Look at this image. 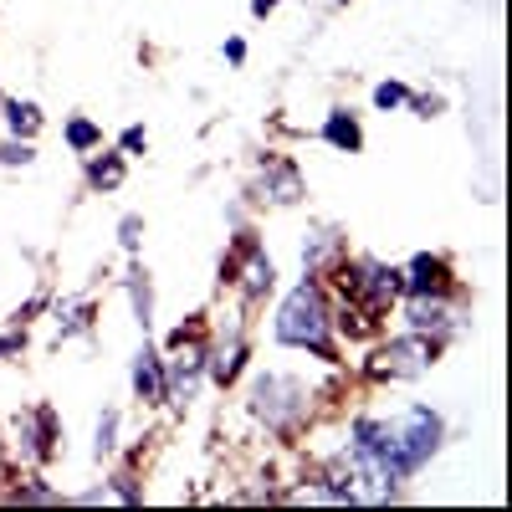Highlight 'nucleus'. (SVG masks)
Returning <instances> with one entry per match:
<instances>
[{
  "instance_id": "nucleus-1",
  "label": "nucleus",
  "mask_w": 512,
  "mask_h": 512,
  "mask_svg": "<svg viewBox=\"0 0 512 512\" xmlns=\"http://www.w3.org/2000/svg\"><path fill=\"white\" fill-rule=\"evenodd\" d=\"M441 436H446V425H441V415L431 405H410L395 420L359 415L349 425V446L354 451H369L395 482H410L420 466L441 451Z\"/></svg>"
},
{
  "instance_id": "nucleus-2",
  "label": "nucleus",
  "mask_w": 512,
  "mask_h": 512,
  "mask_svg": "<svg viewBox=\"0 0 512 512\" xmlns=\"http://www.w3.org/2000/svg\"><path fill=\"white\" fill-rule=\"evenodd\" d=\"M277 344L287 349H313L318 359L338 364V344H333V308L318 282H297L282 308H277Z\"/></svg>"
},
{
  "instance_id": "nucleus-3",
  "label": "nucleus",
  "mask_w": 512,
  "mask_h": 512,
  "mask_svg": "<svg viewBox=\"0 0 512 512\" xmlns=\"http://www.w3.org/2000/svg\"><path fill=\"white\" fill-rule=\"evenodd\" d=\"M308 384L297 379V374H262L251 384V415L267 425V431L277 436H292L297 425L308 420Z\"/></svg>"
},
{
  "instance_id": "nucleus-4",
  "label": "nucleus",
  "mask_w": 512,
  "mask_h": 512,
  "mask_svg": "<svg viewBox=\"0 0 512 512\" xmlns=\"http://www.w3.org/2000/svg\"><path fill=\"white\" fill-rule=\"evenodd\" d=\"M436 364V338H425V333H405V338H390V344H379L374 349V359L364 364L369 369V379H415V374H425Z\"/></svg>"
},
{
  "instance_id": "nucleus-5",
  "label": "nucleus",
  "mask_w": 512,
  "mask_h": 512,
  "mask_svg": "<svg viewBox=\"0 0 512 512\" xmlns=\"http://www.w3.org/2000/svg\"><path fill=\"white\" fill-rule=\"evenodd\" d=\"M169 349H175V354L164 359V400H169V405H190L195 390H200V379H205L210 349L200 344V338H190L185 328L169 338Z\"/></svg>"
},
{
  "instance_id": "nucleus-6",
  "label": "nucleus",
  "mask_w": 512,
  "mask_h": 512,
  "mask_svg": "<svg viewBox=\"0 0 512 512\" xmlns=\"http://www.w3.org/2000/svg\"><path fill=\"white\" fill-rule=\"evenodd\" d=\"M405 297V323H410V333H425V338H451L456 333V308L446 303V292H400Z\"/></svg>"
},
{
  "instance_id": "nucleus-7",
  "label": "nucleus",
  "mask_w": 512,
  "mask_h": 512,
  "mask_svg": "<svg viewBox=\"0 0 512 512\" xmlns=\"http://www.w3.org/2000/svg\"><path fill=\"white\" fill-rule=\"evenodd\" d=\"M256 200H272V205H297L303 200V175H297V164L267 154L262 180H256Z\"/></svg>"
},
{
  "instance_id": "nucleus-8",
  "label": "nucleus",
  "mask_w": 512,
  "mask_h": 512,
  "mask_svg": "<svg viewBox=\"0 0 512 512\" xmlns=\"http://www.w3.org/2000/svg\"><path fill=\"white\" fill-rule=\"evenodd\" d=\"M16 441H21V451L31 461H52V451H57V415H52V405L21 415L16 420Z\"/></svg>"
},
{
  "instance_id": "nucleus-9",
  "label": "nucleus",
  "mask_w": 512,
  "mask_h": 512,
  "mask_svg": "<svg viewBox=\"0 0 512 512\" xmlns=\"http://www.w3.org/2000/svg\"><path fill=\"white\" fill-rule=\"evenodd\" d=\"M236 277H241V292L251 297H267L272 287H277V267H272V256L256 246V241H241V267H236Z\"/></svg>"
},
{
  "instance_id": "nucleus-10",
  "label": "nucleus",
  "mask_w": 512,
  "mask_h": 512,
  "mask_svg": "<svg viewBox=\"0 0 512 512\" xmlns=\"http://www.w3.org/2000/svg\"><path fill=\"white\" fill-rule=\"evenodd\" d=\"M134 395L144 405H164V359L149 349V338H144V349L134 354Z\"/></svg>"
},
{
  "instance_id": "nucleus-11",
  "label": "nucleus",
  "mask_w": 512,
  "mask_h": 512,
  "mask_svg": "<svg viewBox=\"0 0 512 512\" xmlns=\"http://www.w3.org/2000/svg\"><path fill=\"white\" fill-rule=\"evenodd\" d=\"M400 277H405V292H446V262L431 256V251L410 256V267Z\"/></svg>"
},
{
  "instance_id": "nucleus-12",
  "label": "nucleus",
  "mask_w": 512,
  "mask_h": 512,
  "mask_svg": "<svg viewBox=\"0 0 512 512\" xmlns=\"http://www.w3.org/2000/svg\"><path fill=\"white\" fill-rule=\"evenodd\" d=\"M241 369H246V344L241 338H231V344H221V349H210V359H205V374L221 384V390H231V384L241 379Z\"/></svg>"
},
{
  "instance_id": "nucleus-13",
  "label": "nucleus",
  "mask_w": 512,
  "mask_h": 512,
  "mask_svg": "<svg viewBox=\"0 0 512 512\" xmlns=\"http://www.w3.org/2000/svg\"><path fill=\"white\" fill-rule=\"evenodd\" d=\"M323 144H333L338 154H359L364 149V134H359V118L344 113V108H333L323 118Z\"/></svg>"
},
{
  "instance_id": "nucleus-14",
  "label": "nucleus",
  "mask_w": 512,
  "mask_h": 512,
  "mask_svg": "<svg viewBox=\"0 0 512 512\" xmlns=\"http://www.w3.org/2000/svg\"><path fill=\"white\" fill-rule=\"evenodd\" d=\"M123 282H128V297H134V318H139V328H144V338H149V328H154V287H149V272L134 267Z\"/></svg>"
},
{
  "instance_id": "nucleus-15",
  "label": "nucleus",
  "mask_w": 512,
  "mask_h": 512,
  "mask_svg": "<svg viewBox=\"0 0 512 512\" xmlns=\"http://www.w3.org/2000/svg\"><path fill=\"white\" fill-rule=\"evenodd\" d=\"M0 113H6V123H11V139H31L36 128H41V108L26 103V98H6V103H0Z\"/></svg>"
},
{
  "instance_id": "nucleus-16",
  "label": "nucleus",
  "mask_w": 512,
  "mask_h": 512,
  "mask_svg": "<svg viewBox=\"0 0 512 512\" xmlns=\"http://www.w3.org/2000/svg\"><path fill=\"white\" fill-rule=\"evenodd\" d=\"M88 185L93 190H118L123 185V154H103V159L93 154L88 159Z\"/></svg>"
},
{
  "instance_id": "nucleus-17",
  "label": "nucleus",
  "mask_w": 512,
  "mask_h": 512,
  "mask_svg": "<svg viewBox=\"0 0 512 512\" xmlns=\"http://www.w3.org/2000/svg\"><path fill=\"white\" fill-rule=\"evenodd\" d=\"M93 328V303H67V308H57V338L67 344V338H77V333H88Z\"/></svg>"
},
{
  "instance_id": "nucleus-18",
  "label": "nucleus",
  "mask_w": 512,
  "mask_h": 512,
  "mask_svg": "<svg viewBox=\"0 0 512 512\" xmlns=\"http://www.w3.org/2000/svg\"><path fill=\"white\" fill-rule=\"evenodd\" d=\"M67 144H72L77 154H93V149L103 144V128L88 123V118H72V123H67Z\"/></svg>"
},
{
  "instance_id": "nucleus-19",
  "label": "nucleus",
  "mask_w": 512,
  "mask_h": 512,
  "mask_svg": "<svg viewBox=\"0 0 512 512\" xmlns=\"http://www.w3.org/2000/svg\"><path fill=\"white\" fill-rule=\"evenodd\" d=\"M93 451H98V461L118 451V410H103V415H98V441H93Z\"/></svg>"
},
{
  "instance_id": "nucleus-20",
  "label": "nucleus",
  "mask_w": 512,
  "mask_h": 512,
  "mask_svg": "<svg viewBox=\"0 0 512 512\" xmlns=\"http://www.w3.org/2000/svg\"><path fill=\"white\" fill-rule=\"evenodd\" d=\"M31 159H36L31 139H6V144H0V169H26Z\"/></svg>"
},
{
  "instance_id": "nucleus-21",
  "label": "nucleus",
  "mask_w": 512,
  "mask_h": 512,
  "mask_svg": "<svg viewBox=\"0 0 512 512\" xmlns=\"http://www.w3.org/2000/svg\"><path fill=\"white\" fill-rule=\"evenodd\" d=\"M108 497H118V502H128V507H139V502H144V487H139L134 472H118V477L108 482Z\"/></svg>"
},
{
  "instance_id": "nucleus-22",
  "label": "nucleus",
  "mask_w": 512,
  "mask_h": 512,
  "mask_svg": "<svg viewBox=\"0 0 512 512\" xmlns=\"http://www.w3.org/2000/svg\"><path fill=\"white\" fill-rule=\"evenodd\" d=\"M410 103V88H405V82H379V88H374V108H384V113H390V108H405Z\"/></svg>"
},
{
  "instance_id": "nucleus-23",
  "label": "nucleus",
  "mask_w": 512,
  "mask_h": 512,
  "mask_svg": "<svg viewBox=\"0 0 512 512\" xmlns=\"http://www.w3.org/2000/svg\"><path fill=\"white\" fill-rule=\"evenodd\" d=\"M118 241H123V251H139V241H144V221H139V216H123V221H118Z\"/></svg>"
},
{
  "instance_id": "nucleus-24",
  "label": "nucleus",
  "mask_w": 512,
  "mask_h": 512,
  "mask_svg": "<svg viewBox=\"0 0 512 512\" xmlns=\"http://www.w3.org/2000/svg\"><path fill=\"white\" fill-rule=\"evenodd\" d=\"M123 149H128V154H144V149H149V134H144L139 123H134V128H123Z\"/></svg>"
},
{
  "instance_id": "nucleus-25",
  "label": "nucleus",
  "mask_w": 512,
  "mask_h": 512,
  "mask_svg": "<svg viewBox=\"0 0 512 512\" xmlns=\"http://www.w3.org/2000/svg\"><path fill=\"white\" fill-rule=\"evenodd\" d=\"M410 108H415L420 118H436V113H441V98H436V93H420V98H410Z\"/></svg>"
},
{
  "instance_id": "nucleus-26",
  "label": "nucleus",
  "mask_w": 512,
  "mask_h": 512,
  "mask_svg": "<svg viewBox=\"0 0 512 512\" xmlns=\"http://www.w3.org/2000/svg\"><path fill=\"white\" fill-rule=\"evenodd\" d=\"M226 62H246V41H241V36L226 41Z\"/></svg>"
},
{
  "instance_id": "nucleus-27",
  "label": "nucleus",
  "mask_w": 512,
  "mask_h": 512,
  "mask_svg": "<svg viewBox=\"0 0 512 512\" xmlns=\"http://www.w3.org/2000/svg\"><path fill=\"white\" fill-rule=\"evenodd\" d=\"M277 6H282V0H251V16H256V21H262V16H272Z\"/></svg>"
}]
</instances>
